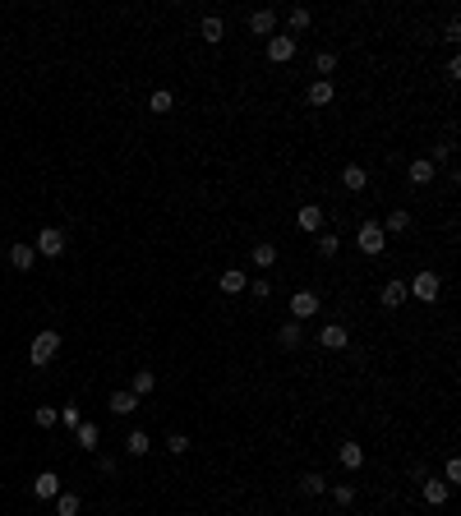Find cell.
<instances>
[{"label": "cell", "instance_id": "4dcf8cb0", "mask_svg": "<svg viewBox=\"0 0 461 516\" xmlns=\"http://www.w3.org/2000/svg\"><path fill=\"white\" fill-rule=\"evenodd\" d=\"M55 419H60V410H55V406H37V410H33V424H37V428H51Z\"/></svg>", "mask_w": 461, "mask_h": 516}, {"label": "cell", "instance_id": "603a6c76", "mask_svg": "<svg viewBox=\"0 0 461 516\" xmlns=\"http://www.w3.org/2000/svg\"><path fill=\"white\" fill-rule=\"evenodd\" d=\"M198 33H203V42H212V46H217L221 37H226V23H221L217 14H208V19L198 23Z\"/></svg>", "mask_w": 461, "mask_h": 516}, {"label": "cell", "instance_id": "f35d334b", "mask_svg": "<svg viewBox=\"0 0 461 516\" xmlns=\"http://www.w3.org/2000/svg\"><path fill=\"white\" fill-rule=\"evenodd\" d=\"M97 470L102 475H116V470H121V461H116V456H97Z\"/></svg>", "mask_w": 461, "mask_h": 516}, {"label": "cell", "instance_id": "f546056e", "mask_svg": "<svg viewBox=\"0 0 461 516\" xmlns=\"http://www.w3.org/2000/svg\"><path fill=\"white\" fill-rule=\"evenodd\" d=\"M286 23H291V33H305L309 23H314V14H309V10H300V5H296V10L286 14Z\"/></svg>", "mask_w": 461, "mask_h": 516}, {"label": "cell", "instance_id": "44dd1931", "mask_svg": "<svg viewBox=\"0 0 461 516\" xmlns=\"http://www.w3.org/2000/svg\"><path fill=\"white\" fill-rule=\"evenodd\" d=\"M406 176H411V185H420V189L434 185V162H429V157H420V162H411Z\"/></svg>", "mask_w": 461, "mask_h": 516}, {"label": "cell", "instance_id": "e575fe53", "mask_svg": "<svg viewBox=\"0 0 461 516\" xmlns=\"http://www.w3.org/2000/svg\"><path fill=\"white\" fill-rule=\"evenodd\" d=\"M443 484H448V489L461 484V461H457V456H448V466H443Z\"/></svg>", "mask_w": 461, "mask_h": 516}, {"label": "cell", "instance_id": "8992f818", "mask_svg": "<svg viewBox=\"0 0 461 516\" xmlns=\"http://www.w3.org/2000/svg\"><path fill=\"white\" fill-rule=\"evenodd\" d=\"M296 226H300L305 235H319V231H323V208H319V203H305V208L296 212Z\"/></svg>", "mask_w": 461, "mask_h": 516}, {"label": "cell", "instance_id": "d590c367", "mask_svg": "<svg viewBox=\"0 0 461 516\" xmlns=\"http://www.w3.org/2000/svg\"><path fill=\"white\" fill-rule=\"evenodd\" d=\"M332 498H337L341 507H351V503H355V484H337V489H332Z\"/></svg>", "mask_w": 461, "mask_h": 516}, {"label": "cell", "instance_id": "4fadbf2b", "mask_svg": "<svg viewBox=\"0 0 461 516\" xmlns=\"http://www.w3.org/2000/svg\"><path fill=\"white\" fill-rule=\"evenodd\" d=\"M55 494H60V475H55V470H42V475L33 480V498H42V503H46V498H55Z\"/></svg>", "mask_w": 461, "mask_h": 516}, {"label": "cell", "instance_id": "ffe728a7", "mask_svg": "<svg viewBox=\"0 0 461 516\" xmlns=\"http://www.w3.org/2000/svg\"><path fill=\"white\" fill-rule=\"evenodd\" d=\"M341 185H346V189H355V194H360V189L369 185V171H364L360 162H351V166H346V171H341Z\"/></svg>", "mask_w": 461, "mask_h": 516}, {"label": "cell", "instance_id": "7a4b0ae2", "mask_svg": "<svg viewBox=\"0 0 461 516\" xmlns=\"http://www.w3.org/2000/svg\"><path fill=\"white\" fill-rule=\"evenodd\" d=\"M60 351V332H37L33 337V346H28V364H37V369H42V364H51V355Z\"/></svg>", "mask_w": 461, "mask_h": 516}, {"label": "cell", "instance_id": "cb8c5ba5", "mask_svg": "<svg viewBox=\"0 0 461 516\" xmlns=\"http://www.w3.org/2000/svg\"><path fill=\"white\" fill-rule=\"evenodd\" d=\"M74 438H78V447H83V452H97V447H102V442H97V438H102L97 424H88V419H83V424L74 428Z\"/></svg>", "mask_w": 461, "mask_h": 516}, {"label": "cell", "instance_id": "9c48e42d", "mask_svg": "<svg viewBox=\"0 0 461 516\" xmlns=\"http://www.w3.org/2000/svg\"><path fill=\"white\" fill-rule=\"evenodd\" d=\"M319 341L328 346V351H346V346H351V332L341 328V323H328V328L319 332Z\"/></svg>", "mask_w": 461, "mask_h": 516}, {"label": "cell", "instance_id": "83f0119b", "mask_svg": "<svg viewBox=\"0 0 461 516\" xmlns=\"http://www.w3.org/2000/svg\"><path fill=\"white\" fill-rule=\"evenodd\" d=\"M171 106H176V92H166V88H157L153 97H148V111H153V116H166Z\"/></svg>", "mask_w": 461, "mask_h": 516}, {"label": "cell", "instance_id": "f1b7e54d", "mask_svg": "<svg viewBox=\"0 0 461 516\" xmlns=\"http://www.w3.org/2000/svg\"><path fill=\"white\" fill-rule=\"evenodd\" d=\"M378 226H383V231H392V235H401V231L411 226V212L397 208V212H387V221H378Z\"/></svg>", "mask_w": 461, "mask_h": 516}, {"label": "cell", "instance_id": "484cf974", "mask_svg": "<svg viewBox=\"0 0 461 516\" xmlns=\"http://www.w3.org/2000/svg\"><path fill=\"white\" fill-rule=\"evenodd\" d=\"M148 447H153V438H148L143 428H134V433H125V452H130V456H148Z\"/></svg>", "mask_w": 461, "mask_h": 516}, {"label": "cell", "instance_id": "4316f807", "mask_svg": "<svg viewBox=\"0 0 461 516\" xmlns=\"http://www.w3.org/2000/svg\"><path fill=\"white\" fill-rule=\"evenodd\" d=\"M323 489H328V480H323V475H319V470H309V475H300V494H305V498H319V494H323Z\"/></svg>", "mask_w": 461, "mask_h": 516}, {"label": "cell", "instance_id": "836d02e7", "mask_svg": "<svg viewBox=\"0 0 461 516\" xmlns=\"http://www.w3.org/2000/svg\"><path fill=\"white\" fill-rule=\"evenodd\" d=\"M166 452H171V456H185L189 438H185V433H166Z\"/></svg>", "mask_w": 461, "mask_h": 516}, {"label": "cell", "instance_id": "8d00e7d4", "mask_svg": "<svg viewBox=\"0 0 461 516\" xmlns=\"http://www.w3.org/2000/svg\"><path fill=\"white\" fill-rule=\"evenodd\" d=\"M60 419H65V428H78V424H83V415H78V406H65V410H60Z\"/></svg>", "mask_w": 461, "mask_h": 516}, {"label": "cell", "instance_id": "277c9868", "mask_svg": "<svg viewBox=\"0 0 461 516\" xmlns=\"http://www.w3.org/2000/svg\"><path fill=\"white\" fill-rule=\"evenodd\" d=\"M268 60H273V65H291V60H296V37H268Z\"/></svg>", "mask_w": 461, "mask_h": 516}, {"label": "cell", "instance_id": "3957f363", "mask_svg": "<svg viewBox=\"0 0 461 516\" xmlns=\"http://www.w3.org/2000/svg\"><path fill=\"white\" fill-rule=\"evenodd\" d=\"M439 291H443V281H439V272H415V281L406 286V295H415V300H425V305H434L439 300Z\"/></svg>", "mask_w": 461, "mask_h": 516}, {"label": "cell", "instance_id": "52a82bcc", "mask_svg": "<svg viewBox=\"0 0 461 516\" xmlns=\"http://www.w3.org/2000/svg\"><path fill=\"white\" fill-rule=\"evenodd\" d=\"M37 253H46V258L65 253V231H60V226H46V231L37 235Z\"/></svg>", "mask_w": 461, "mask_h": 516}, {"label": "cell", "instance_id": "d6986e66", "mask_svg": "<svg viewBox=\"0 0 461 516\" xmlns=\"http://www.w3.org/2000/svg\"><path fill=\"white\" fill-rule=\"evenodd\" d=\"M153 387H157V374H153V369H134V383H130V392L139 396V401H143V396H153Z\"/></svg>", "mask_w": 461, "mask_h": 516}, {"label": "cell", "instance_id": "30bf717a", "mask_svg": "<svg viewBox=\"0 0 461 516\" xmlns=\"http://www.w3.org/2000/svg\"><path fill=\"white\" fill-rule=\"evenodd\" d=\"M406 281H401V277H392V281H387L383 286V295H378V305H383V309H397V305H406Z\"/></svg>", "mask_w": 461, "mask_h": 516}, {"label": "cell", "instance_id": "8fae6325", "mask_svg": "<svg viewBox=\"0 0 461 516\" xmlns=\"http://www.w3.org/2000/svg\"><path fill=\"white\" fill-rule=\"evenodd\" d=\"M420 494H425V503H429V507H443V503L452 498V489H448L443 480H429V475H425V484H420Z\"/></svg>", "mask_w": 461, "mask_h": 516}, {"label": "cell", "instance_id": "9a60e30c", "mask_svg": "<svg viewBox=\"0 0 461 516\" xmlns=\"http://www.w3.org/2000/svg\"><path fill=\"white\" fill-rule=\"evenodd\" d=\"M111 415H134V410H139V396L130 392V387H125V392H111Z\"/></svg>", "mask_w": 461, "mask_h": 516}, {"label": "cell", "instance_id": "74e56055", "mask_svg": "<svg viewBox=\"0 0 461 516\" xmlns=\"http://www.w3.org/2000/svg\"><path fill=\"white\" fill-rule=\"evenodd\" d=\"M249 295H254V300H268V295H273V286L259 277V281H249Z\"/></svg>", "mask_w": 461, "mask_h": 516}, {"label": "cell", "instance_id": "e0dca14e", "mask_svg": "<svg viewBox=\"0 0 461 516\" xmlns=\"http://www.w3.org/2000/svg\"><path fill=\"white\" fill-rule=\"evenodd\" d=\"M337 461L346 466V470H360V466H364V447H360V442H341V447H337Z\"/></svg>", "mask_w": 461, "mask_h": 516}, {"label": "cell", "instance_id": "2e32d148", "mask_svg": "<svg viewBox=\"0 0 461 516\" xmlns=\"http://www.w3.org/2000/svg\"><path fill=\"white\" fill-rule=\"evenodd\" d=\"M33 263H37V249H33V244H14V249H10V267H14V272H28Z\"/></svg>", "mask_w": 461, "mask_h": 516}, {"label": "cell", "instance_id": "7c38bea8", "mask_svg": "<svg viewBox=\"0 0 461 516\" xmlns=\"http://www.w3.org/2000/svg\"><path fill=\"white\" fill-rule=\"evenodd\" d=\"M332 97H337L332 78H314V83H309V106H332Z\"/></svg>", "mask_w": 461, "mask_h": 516}, {"label": "cell", "instance_id": "ac0fdd59", "mask_svg": "<svg viewBox=\"0 0 461 516\" xmlns=\"http://www.w3.org/2000/svg\"><path fill=\"white\" fill-rule=\"evenodd\" d=\"M249 263H254V267H273V263H277V244H273V240H259V244L249 249Z\"/></svg>", "mask_w": 461, "mask_h": 516}, {"label": "cell", "instance_id": "6da1fadb", "mask_svg": "<svg viewBox=\"0 0 461 516\" xmlns=\"http://www.w3.org/2000/svg\"><path fill=\"white\" fill-rule=\"evenodd\" d=\"M355 244H360V253H369V258H383V249H387V231L378 226V221H360V231H355Z\"/></svg>", "mask_w": 461, "mask_h": 516}, {"label": "cell", "instance_id": "5bb4252c", "mask_svg": "<svg viewBox=\"0 0 461 516\" xmlns=\"http://www.w3.org/2000/svg\"><path fill=\"white\" fill-rule=\"evenodd\" d=\"M273 28H277V14L273 10H254L249 14V33L254 37H273Z\"/></svg>", "mask_w": 461, "mask_h": 516}, {"label": "cell", "instance_id": "1f68e13d", "mask_svg": "<svg viewBox=\"0 0 461 516\" xmlns=\"http://www.w3.org/2000/svg\"><path fill=\"white\" fill-rule=\"evenodd\" d=\"M341 249V240L332 231H319V258H332V253Z\"/></svg>", "mask_w": 461, "mask_h": 516}, {"label": "cell", "instance_id": "7402d4cb", "mask_svg": "<svg viewBox=\"0 0 461 516\" xmlns=\"http://www.w3.org/2000/svg\"><path fill=\"white\" fill-rule=\"evenodd\" d=\"M78 512H83V498L60 489V494H55V516H78Z\"/></svg>", "mask_w": 461, "mask_h": 516}, {"label": "cell", "instance_id": "ba28073f", "mask_svg": "<svg viewBox=\"0 0 461 516\" xmlns=\"http://www.w3.org/2000/svg\"><path fill=\"white\" fill-rule=\"evenodd\" d=\"M217 286H221V295H245V286H249V277H245L240 267H226V272L217 277Z\"/></svg>", "mask_w": 461, "mask_h": 516}, {"label": "cell", "instance_id": "5b68a950", "mask_svg": "<svg viewBox=\"0 0 461 516\" xmlns=\"http://www.w3.org/2000/svg\"><path fill=\"white\" fill-rule=\"evenodd\" d=\"M314 314H319V295H314V291H296V295H291V319L305 323V319H314Z\"/></svg>", "mask_w": 461, "mask_h": 516}, {"label": "cell", "instance_id": "d6a6232c", "mask_svg": "<svg viewBox=\"0 0 461 516\" xmlns=\"http://www.w3.org/2000/svg\"><path fill=\"white\" fill-rule=\"evenodd\" d=\"M314 69H319V74L328 78L332 69H337V51H319V55H314Z\"/></svg>", "mask_w": 461, "mask_h": 516}, {"label": "cell", "instance_id": "d4e9b609", "mask_svg": "<svg viewBox=\"0 0 461 516\" xmlns=\"http://www.w3.org/2000/svg\"><path fill=\"white\" fill-rule=\"evenodd\" d=\"M277 341H282L286 351H296L300 341H305V328H300V323H296V319H291V323H282V332H277Z\"/></svg>", "mask_w": 461, "mask_h": 516}]
</instances>
